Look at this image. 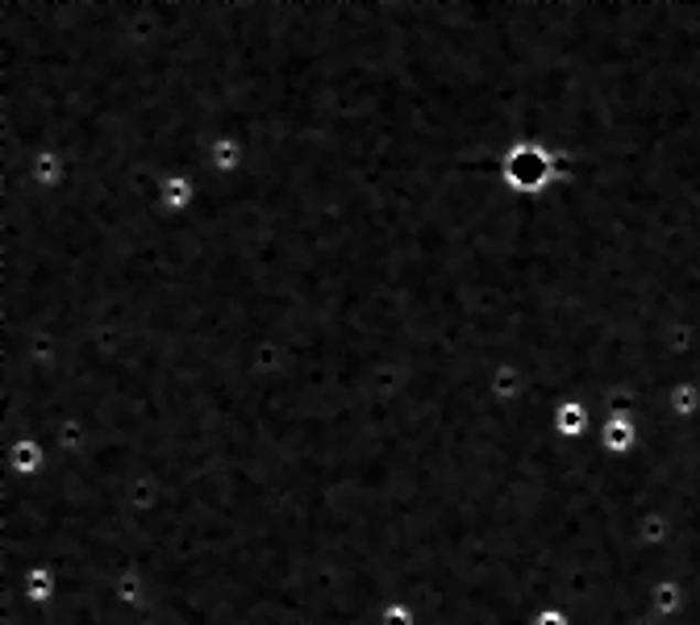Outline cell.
Here are the masks:
<instances>
[{
    "label": "cell",
    "instance_id": "1",
    "mask_svg": "<svg viewBox=\"0 0 700 625\" xmlns=\"http://www.w3.org/2000/svg\"><path fill=\"white\" fill-rule=\"evenodd\" d=\"M563 175V159L550 151L547 142H513L505 159H500V180L513 196H526V201H542Z\"/></svg>",
    "mask_w": 700,
    "mask_h": 625
},
{
    "label": "cell",
    "instance_id": "2",
    "mask_svg": "<svg viewBox=\"0 0 700 625\" xmlns=\"http://www.w3.org/2000/svg\"><path fill=\"white\" fill-rule=\"evenodd\" d=\"M196 205V180H192L189 168H171L163 180H159V208L171 213V217H184Z\"/></svg>",
    "mask_w": 700,
    "mask_h": 625
},
{
    "label": "cell",
    "instance_id": "3",
    "mask_svg": "<svg viewBox=\"0 0 700 625\" xmlns=\"http://www.w3.org/2000/svg\"><path fill=\"white\" fill-rule=\"evenodd\" d=\"M550 421H554V434H559V438H568V442H580V438L592 434L596 409H592L588 400H580V397H563L559 405H554Z\"/></svg>",
    "mask_w": 700,
    "mask_h": 625
},
{
    "label": "cell",
    "instance_id": "4",
    "mask_svg": "<svg viewBox=\"0 0 700 625\" xmlns=\"http://www.w3.org/2000/svg\"><path fill=\"white\" fill-rule=\"evenodd\" d=\"M601 446H605V455L613 459H629V451L638 446V417L634 413H609L601 417Z\"/></svg>",
    "mask_w": 700,
    "mask_h": 625
},
{
    "label": "cell",
    "instance_id": "5",
    "mask_svg": "<svg viewBox=\"0 0 700 625\" xmlns=\"http://www.w3.org/2000/svg\"><path fill=\"white\" fill-rule=\"evenodd\" d=\"M379 625H413V613H409V605H384Z\"/></svg>",
    "mask_w": 700,
    "mask_h": 625
},
{
    "label": "cell",
    "instance_id": "6",
    "mask_svg": "<svg viewBox=\"0 0 700 625\" xmlns=\"http://www.w3.org/2000/svg\"><path fill=\"white\" fill-rule=\"evenodd\" d=\"M534 625H568V617H563V608H542Z\"/></svg>",
    "mask_w": 700,
    "mask_h": 625
}]
</instances>
